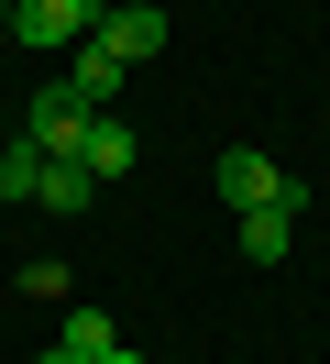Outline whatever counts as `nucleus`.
I'll list each match as a JSON object with an SVG mask.
<instances>
[{"instance_id": "obj_1", "label": "nucleus", "mask_w": 330, "mask_h": 364, "mask_svg": "<svg viewBox=\"0 0 330 364\" xmlns=\"http://www.w3.org/2000/svg\"><path fill=\"white\" fill-rule=\"evenodd\" d=\"M220 199H231V210H297L308 188H286L275 166L253 155V144H231V155H220Z\"/></svg>"}, {"instance_id": "obj_2", "label": "nucleus", "mask_w": 330, "mask_h": 364, "mask_svg": "<svg viewBox=\"0 0 330 364\" xmlns=\"http://www.w3.org/2000/svg\"><path fill=\"white\" fill-rule=\"evenodd\" d=\"M11 33L22 45H77V33H99V0H11Z\"/></svg>"}, {"instance_id": "obj_3", "label": "nucleus", "mask_w": 330, "mask_h": 364, "mask_svg": "<svg viewBox=\"0 0 330 364\" xmlns=\"http://www.w3.org/2000/svg\"><path fill=\"white\" fill-rule=\"evenodd\" d=\"M99 45L121 55V67H143V55H165V11H154V0H110V11H99Z\"/></svg>"}, {"instance_id": "obj_4", "label": "nucleus", "mask_w": 330, "mask_h": 364, "mask_svg": "<svg viewBox=\"0 0 330 364\" xmlns=\"http://www.w3.org/2000/svg\"><path fill=\"white\" fill-rule=\"evenodd\" d=\"M121 55L99 45V33H77V45H66V89H77V111H110V100H121Z\"/></svg>"}, {"instance_id": "obj_5", "label": "nucleus", "mask_w": 330, "mask_h": 364, "mask_svg": "<svg viewBox=\"0 0 330 364\" xmlns=\"http://www.w3.org/2000/svg\"><path fill=\"white\" fill-rule=\"evenodd\" d=\"M132 155H143V133H132V122L121 111H88V144H77V166H88V177H132Z\"/></svg>"}, {"instance_id": "obj_6", "label": "nucleus", "mask_w": 330, "mask_h": 364, "mask_svg": "<svg viewBox=\"0 0 330 364\" xmlns=\"http://www.w3.org/2000/svg\"><path fill=\"white\" fill-rule=\"evenodd\" d=\"M66 353H77V364H110V353H121V331H110V309H88V298H77V309H66Z\"/></svg>"}, {"instance_id": "obj_7", "label": "nucleus", "mask_w": 330, "mask_h": 364, "mask_svg": "<svg viewBox=\"0 0 330 364\" xmlns=\"http://www.w3.org/2000/svg\"><path fill=\"white\" fill-rule=\"evenodd\" d=\"M286 243H297V210H242V254L253 265H286Z\"/></svg>"}, {"instance_id": "obj_8", "label": "nucleus", "mask_w": 330, "mask_h": 364, "mask_svg": "<svg viewBox=\"0 0 330 364\" xmlns=\"http://www.w3.org/2000/svg\"><path fill=\"white\" fill-rule=\"evenodd\" d=\"M33 199H44V210H88V199H99V177H88L77 155H55V166H44V188H33Z\"/></svg>"}, {"instance_id": "obj_9", "label": "nucleus", "mask_w": 330, "mask_h": 364, "mask_svg": "<svg viewBox=\"0 0 330 364\" xmlns=\"http://www.w3.org/2000/svg\"><path fill=\"white\" fill-rule=\"evenodd\" d=\"M33 188H44V155H33V144H0V199H33Z\"/></svg>"}, {"instance_id": "obj_10", "label": "nucleus", "mask_w": 330, "mask_h": 364, "mask_svg": "<svg viewBox=\"0 0 330 364\" xmlns=\"http://www.w3.org/2000/svg\"><path fill=\"white\" fill-rule=\"evenodd\" d=\"M44 364H77V353H66V342H55V353H44Z\"/></svg>"}, {"instance_id": "obj_11", "label": "nucleus", "mask_w": 330, "mask_h": 364, "mask_svg": "<svg viewBox=\"0 0 330 364\" xmlns=\"http://www.w3.org/2000/svg\"><path fill=\"white\" fill-rule=\"evenodd\" d=\"M0 33H11V0H0Z\"/></svg>"}, {"instance_id": "obj_12", "label": "nucleus", "mask_w": 330, "mask_h": 364, "mask_svg": "<svg viewBox=\"0 0 330 364\" xmlns=\"http://www.w3.org/2000/svg\"><path fill=\"white\" fill-rule=\"evenodd\" d=\"M110 364H143V353H110Z\"/></svg>"}]
</instances>
